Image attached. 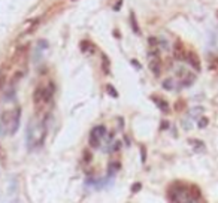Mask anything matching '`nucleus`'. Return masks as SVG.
<instances>
[{
    "instance_id": "nucleus-1",
    "label": "nucleus",
    "mask_w": 218,
    "mask_h": 203,
    "mask_svg": "<svg viewBox=\"0 0 218 203\" xmlns=\"http://www.w3.org/2000/svg\"><path fill=\"white\" fill-rule=\"evenodd\" d=\"M169 197L175 203H194V200L190 196V188H187L184 184H173L169 190Z\"/></svg>"
},
{
    "instance_id": "nucleus-2",
    "label": "nucleus",
    "mask_w": 218,
    "mask_h": 203,
    "mask_svg": "<svg viewBox=\"0 0 218 203\" xmlns=\"http://www.w3.org/2000/svg\"><path fill=\"white\" fill-rule=\"evenodd\" d=\"M12 121V111H5L0 117V136H6L9 133Z\"/></svg>"
},
{
    "instance_id": "nucleus-3",
    "label": "nucleus",
    "mask_w": 218,
    "mask_h": 203,
    "mask_svg": "<svg viewBox=\"0 0 218 203\" xmlns=\"http://www.w3.org/2000/svg\"><path fill=\"white\" fill-rule=\"evenodd\" d=\"M21 124V108H15V111H12V121H11V128H9V135H15L20 128Z\"/></svg>"
},
{
    "instance_id": "nucleus-4",
    "label": "nucleus",
    "mask_w": 218,
    "mask_h": 203,
    "mask_svg": "<svg viewBox=\"0 0 218 203\" xmlns=\"http://www.w3.org/2000/svg\"><path fill=\"white\" fill-rule=\"evenodd\" d=\"M185 60L188 61V64L194 69L196 72H200V70H202V63H200V58H199V56H197L196 52H193V51H191V52H188Z\"/></svg>"
},
{
    "instance_id": "nucleus-5",
    "label": "nucleus",
    "mask_w": 218,
    "mask_h": 203,
    "mask_svg": "<svg viewBox=\"0 0 218 203\" xmlns=\"http://www.w3.org/2000/svg\"><path fill=\"white\" fill-rule=\"evenodd\" d=\"M173 57H175V60H185L187 58V52H185V49H184V45L178 40L175 46H173Z\"/></svg>"
},
{
    "instance_id": "nucleus-6",
    "label": "nucleus",
    "mask_w": 218,
    "mask_h": 203,
    "mask_svg": "<svg viewBox=\"0 0 218 203\" xmlns=\"http://www.w3.org/2000/svg\"><path fill=\"white\" fill-rule=\"evenodd\" d=\"M148 67H149V70L155 75V76H160V73H161V61L159 60V57H155V58H151V60H149Z\"/></svg>"
},
{
    "instance_id": "nucleus-7",
    "label": "nucleus",
    "mask_w": 218,
    "mask_h": 203,
    "mask_svg": "<svg viewBox=\"0 0 218 203\" xmlns=\"http://www.w3.org/2000/svg\"><path fill=\"white\" fill-rule=\"evenodd\" d=\"M33 102H35L36 105H40L42 102H45V88L42 85L36 87L35 93H33Z\"/></svg>"
},
{
    "instance_id": "nucleus-8",
    "label": "nucleus",
    "mask_w": 218,
    "mask_h": 203,
    "mask_svg": "<svg viewBox=\"0 0 218 203\" xmlns=\"http://www.w3.org/2000/svg\"><path fill=\"white\" fill-rule=\"evenodd\" d=\"M151 99H152V102L157 105V108L160 109L161 112H164V113L169 112V103L164 100V99H161V97H154V96H152Z\"/></svg>"
},
{
    "instance_id": "nucleus-9",
    "label": "nucleus",
    "mask_w": 218,
    "mask_h": 203,
    "mask_svg": "<svg viewBox=\"0 0 218 203\" xmlns=\"http://www.w3.org/2000/svg\"><path fill=\"white\" fill-rule=\"evenodd\" d=\"M191 145H193V148H194L197 152H202V151H205V142H202V140H199V139H190L188 140Z\"/></svg>"
},
{
    "instance_id": "nucleus-10",
    "label": "nucleus",
    "mask_w": 218,
    "mask_h": 203,
    "mask_svg": "<svg viewBox=\"0 0 218 203\" xmlns=\"http://www.w3.org/2000/svg\"><path fill=\"white\" fill-rule=\"evenodd\" d=\"M118 170H121V163H118V161H111L109 164H108V173L112 176L115 175Z\"/></svg>"
},
{
    "instance_id": "nucleus-11",
    "label": "nucleus",
    "mask_w": 218,
    "mask_h": 203,
    "mask_svg": "<svg viewBox=\"0 0 218 203\" xmlns=\"http://www.w3.org/2000/svg\"><path fill=\"white\" fill-rule=\"evenodd\" d=\"M190 196H191V199L193 200H199V199H202V191H200V188L197 187V185H191L190 187Z\"/></svg>"
},
{
    "instance_id": "nucleus-12",
    "label": "nucleus",
    "mask_w": 218,
    "mask_h": 203,
    "mask_svg": "<svg viewBox=\"0 0 218 203\" xmlns=\"http://www.w3.org/2000/svg\"><path fill=\"white\" fill-rule=\"evenodd\" d=\"M79 48L82 52H94V45L90 40H82L79 44Z\"/></svg>"
},
{
    "instance_id": "nucleus-13",
    "label": "nucleus",
    "mask_w": 218,
    "mask_h": 203,
    "mask_svg": "<svg viewBox=\"0 0 218 203\" xmlns=\"http://www.w3.org/2000/svg\"><path fill=\"white\" fill-rule=\"evenodd\" d=\"M111 61H109V58H108V56H105V54H102V70H103L105 75H109V72H111Z\"/></svg>"
},
{
    "instance_id": "nucleus-14",
    "label": "nucleus",
    "mask_w": 218,
    "mask_h": 203,
    "mask_svg": "<svg viewBox=\"0 0 218 203\" xmlns=\"http://www.w3.org/2000/svg\"><path fill=\"white\" fill-rule=\"evenodd\" d=\"M54 91H55V87H54V84L52 82H49L48 84V87L45 88V102H49L52 99V96H54Z\"/></svg>"
},
{
    "instance_id": "nucleus-15",
    "label": "nucleus",
    "mask_w": 218,
    "mask_h": 203,
    "mask_svg": "<svg viewBox=\"0 0 218 203\" xmlns=\"http://www.w3.org/2000/svg\"><path fill=\"white\" fill-rule=\"evenodd\" d=\"M130 24H132V29H133V32L136 34H140V29H139V24H138V20H136V15L132 12L130 13Z\"/></svg>"
},
{
    "instance_id": "nucleus-16",
    "label": "nucleus",
    "mask_w": 218,
    "mask_h": 203,
    "mask_svg": "<svg viewBox=\"0 0 218 203\" xmlns=\"http://www.w3.org/2000/svg\"><path fill=\"white\" fill-rule=\"evenodd\" d=\"M203 113V108L202 106H196V108H193L190 112H188V117L191 118V120H196L199 115H202Z\"/></svg>"
},
{
    "instance_id": "nucleus-17",
    "label": "nucleus",
    "mask_w": 218,
    "mask_h": 203,
    "mask_svg": "<svg viewBox=\"0 0 218 203\" xmlns=\"http://www.w3.org/2000/svg\"><path fill=\"white\" fill-rule=\"evenodd\" d=\"M88 144H90V147H91V148H99V147H100V139L94 135V133H90Z\"/></svg>"
},
{
    "instance_id": "nucleus-18",
    "label": "nucleus",
    "mask_w": 218,
    "mask_h": 203,
    "mask_svg": "<svg viewBox=\"0 0 218 203\" xmlns=\"http://www.w3.org/2000/svg\"><path fill=\"white\" fill-rule=\"evenodd\" d=\"M194 79H196V76L193 73H187L185 78L182 79V82H181V85H182V87H190V85L194 82Z\"/></svg>"
},
{
    "instance_id": "nucleus-19",
    "label": "nucleus",
    "mask_w": 218,
    "mask_h": 203,
    "mask_svg": "<svg viewBox=\"0 0 218 203\" xmlns=\"http://www.w3.org/2000/svg\"><path fill=\"white\" fill-rule=\"evenodd\" d=\"M91 133H94V135L100 139V137H103V136L106 135V127H105V125H97V127H94L91 130Z\"/></svg>"
},
{
    "instance_id": "nucleus-20",
    "label": "nucleus",
    "mask_w": 218,
    "mask_h": 203,
    "mask_svg": "<svg viewBox=\"0 0 218 203\" xmlns=\"http://www.w3.org/2000/svg\"><path fill=\"white\" fill-rule=\"evenodd\" d=\"M27 51V45H23V46H20L18 49H17V52H15V56H13V61H18L21 57L24 56V52Z\"/></svg>"
},
{
    "instance_id": "nucleus-21",
    "label": "nucleus",
    "mask_w": 218,
    "mask_h": 203,
    "mask_svg": "<svg viewBox=\"0 0 218 203\" xmlns=\"http://www.w3.org/2000/svg\"><path fill=\"white\" fill-rule=\"evenodd\" d=\"M106 93H108L111 97H114V99L118 97V91L115 90V87L114 85H111V84H108V85H106Z\"/></svg>"
},
{
    "instance_id": "nucleus-22",
    "label": "nucleus",
    "mask_w": 218,
    "mask_h": 203,
    "mask_svg": "<svg viewBox=\"0 0 218 203\" xmlns=\"http://www.w3.org/2000/svg\"><path fill=\"white\" fill-rule=\"evenodd\" d=\"M208 124H209V118H208V117L199 118V123H197V127H199V128H205Z\"/></svg>"
},
{
    "instance_id": "nucleus-23",
    "label": "nucleus",
    "mask_w": 218,
    "mask_h": 203,
    "mask_svg": "<svg viewBox=\"0 0 218 203\" xmlns=\"http://www.w3.org/2000/svg\"><path fill=\"white\" fill-rule=\"evenodd\" d=\"M163 88H164V90H173V81L172 79H164V81H163Z\"/></svg>"
},
{
    "instance_id": "nucleus-24",
    "label": "nucleus",
    "mask_w": 218,
    "mask_h": 203,
    "mask_svg": "<svg viewBox=\"0 0 218 203\" xmlns=\"http://www.w3.org/2000/svg\"><path fill=\"white\" fill-rule=\"evenodd\" d=\"M184 109H185V102L184 100H178L175 103V111H176V112H181Z\"/></svg>"
},
{
    "instance_id": "nucleus-25",
    "label": "nucleus",
    "mask_w": 218,
    "mask_h": 203,
    "mask_svg": "<svg viewBox=\"0 0 218 203\" xmlns=\"http://www.w3.org/2000/svg\"><path fill=\"white\" fill-rule=\"evenodd\" d=\"M140 190H142V184H140V182H136V184L132 185V193H133V194H135V193H139Z\"/></svg>"
},
{
    "instance_id": "nucleus-26",
    "label": "nucleus",
    "mask_w": 218,
    "mask_h": 203,
    "mask_svg": "<svg viewBox=\"0 0 218 203\" xmlns=\"http://www.w3.org/2000/svg\"><path fill=\"white\" fill-rule=\"evenodd\" d=\"M140 161L142 163L147 161V148L145 147H140Z\"/></svg>"
},
{
    "instance_id": "nucleus-27",
    "label": "nucleus",
    "mask_w": 218,
    "mask_h": 203,
    "mask_svg": "<svg viewBox=\"0 0 218 203\" xmlns=\"http://www.w3.org/2000/svg\"><path fill=\"white\" fill-rule=\"evenodd\" d=\"M0 163H2L3 166H6V154H5L3 148H0Z\"/></svg>"
},
{
    "instance_id": "nucleus-28",
    "label": "nucleus",
    "mask_w": 218,
    "mask_h": 203,
    "mask_svg": "<svg viewBox=\"0 0 218 203\" xmlns=\"http://www.w3.org/2000/svg\"><path fill=\"white\" fill-rule=\"evenodd\" d=\"M148 44L151 46H157L159 45V39H157V37H154V36H151V37L148 39Z\"/></svg>"
},
{
    "instance_id": "nucleus-29",
    "label": "nucleus",
    "mask_w": 218,
    "mask_h": 203,
    "mask_svg": "<svg viewBox=\"0 0 218 203\" xmlns=\"http://www.w3.org/2000/svg\"><path fill=\"white\" fill-rule=\"evenodd\" d=\"M5 82H6V73L3 70V72H0V88L5 85Z\"/></svg>"
},
{
    "instance_id": "nucleus-30",
    "label": "nucleus",
    "mask_w": 218,
    "mask_h": 203,
    "mask_svg": "<svg viewBox=\"0 0 218 203\" xmlns=\"http://www.w3.org/2000/svg\"><path fill=\"white\" fill-rule=\"evenodd\" d=\"M91 152H90V151H88V149H87V151H84V161H87V163H88V161H91Z\"/></svg>"
},
{
    "instance_id": "nucleus-31",
    "label": "nucleus",
    "mask_w": 218,
    "mask_h": 203,
    "mask_svg": "<svg viewBox=\"0 0 218 203\" xmlns=\"http://www.w3.org/2000/svg\"><path fill=\"white\" fill-rule=\"evenodd\" d=\"M123 147V144H121V140H117V142H115L114 144V147L111 148V151H118V149H120V148Z\"/></svg>"
},
{
    "instance_id": "nucleus-32",
    "label": "nucleus",
    "mask_w": 218,
    "mask_h": 203,
    "mask_svg": "<svg viewBox=\"0 0 218 203\" xmlns=\"http://www.w3.org/2000/svg\"><path fill=\"white\" fill-rule=\"evenodd\" d=\"M121 6H123V0H118V2L114 5V11H120Z\"/></svg>"
},
{
    "instance_id": "nucleus-33",
    "label": "nucleus",
    "mask_w": 218,
    "mask_h": 203,
    "mask_svg": "<svg viewBox=\"0 0 218 203\" xmlns=\"http://www.w3.org/2000/svg\"><path fill=\"white\" fill-rule=\"evenodd\" d=\"M170 124H169V121H161V130H166V128H169Z\"/></svg>"
},
{
    "instance_id": "nucleus-34",
    "label": "nucleus",
    "mask_w": 218,
    "mask_h": 203,
    "mask_svg": "<svg viewBox=\"0 0 218 203\" xmlns=\"http://www.w3.org/2000/svg\"><path fill=\"white\" fill-rule=\"evenodd\" d=\"M132 64H135V66H136V69H140V64H139L138 60H132Z\"/></svg>"
},
{
    "instance_id": "nucleus-35",
    "label": "nucleus",
    "mask_w": 218,
    "mask_h": 203,
    "mask_svg": "<svg viewBox=\"0 0 218 203\" xmlns=\"http://www.w3.org/2000/svg\"><path fill=\"white\" fill-rule=\"evenodd\" d=\"M217 17H218V11H217Z\"/></svg>"
}]
</instances>
